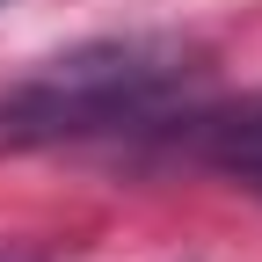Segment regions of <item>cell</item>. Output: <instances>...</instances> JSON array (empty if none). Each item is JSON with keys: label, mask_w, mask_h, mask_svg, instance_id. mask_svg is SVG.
I'll return each mask as SVG.
<instances>
[{"label": "cell", "mask_w": 262, "mask_h": 262, "mask_svg": "<svg viewBox=\"0 0 262 262\" xmlns=\"http://www.w3.org/2000/svg\"><path fill=\"white\" fill-rule=\"evenodd\" d=\"M196 80H204V58L175 37H102L58 51L37 73L0 88V153H44V146L110 139V131L182 124Z\"/></svg>", "instance_id": "6da1fadb"}, {"label": "cell", "mask_w": 262, "mask_h": 262, "mask_svg": "<svg viewBox=\"0 0 262 262\" xmlns=\"http://www.w3.org/2000/svg\"><path fill=\"white\" fill-rule=\"evenodd\" d=\"M0 262H37V255H22V248H0Z\"/></svg>", "instance_id": "7a4b0ae2"}]
</instances>
